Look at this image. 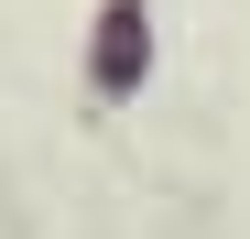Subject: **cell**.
Returning a JSON list of instances; mask_svg holds the SVG:
<instances>
[{
	"label": "cell",
	"instance_id": "1",
	"mask_svg": "<svg viewBox=\"0 0 250 239\" xmlns=\"http://www.w3.org/2000/svg\"><path fill=\"white\" fill-rule=\"evenodd\" d=\"M152 55V33H142V0H109V33H98V87H131Z\"/></svg>",
	"mask_w": 250,
	"mask_h": 239
}]
</instances>
